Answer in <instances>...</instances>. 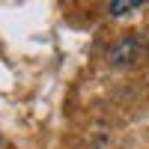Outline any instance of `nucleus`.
<instances>
[{
    "label": "nucleus",
    "instance_id": "nucleus-2",
    "mask_svg": "<svg viewBox=\"0 0 149 149\" xmlns=\"http://www.w3.org/2000/svg\"><path fill=\"white\" fill-rule=\"evenodd\" d=\"M140 6H146L143 0H113V3H107V12L113 18H122V15H128V12H137Z\"/></svg>",
    "mask_w": 149,
    "mask_h": 149
},
{
    "label": "nucleus",
    "instance_id": "nucleus-1",
    "mask_svg": "<svg viewBox=\"0 0 149 149\" xmlns=\"http://www.w3.org/2000/svg\"><path fill=\"white\" fill-rule=\"evenodd\" d=\"M143 51H146L143 39H137V36H125V39H119L107 51V60L113 66H131V63H137V60L143 57Z\"/></svg>",
    "mask_w": 149,
    "mask_h": 149
}]
</instances>
